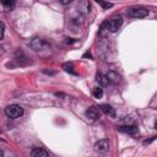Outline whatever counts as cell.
Here are the masks:
<instances>
[{
    "mask_svg": "<svg viewBox=\"0 0 157 157\" xmlns=\"http://www.w3.org/2000/svg\"><path fill=\"white\" fill-rule=\"evenodd\" d=\"M96 81L98 82V85H99L101 87H105V86H108V83H109L107 75H103L102 72H98V74L96 75Z\"/></svg>",
    "mask_w": 157,
    "mask_h": 157,
    "instance_id": "11",
    "label": "cell"
},
{
    "mask_svg": "<svg viewBox=\"0 0 157 157\" xmlns=\"http://www.w3.org/2000/svg\"><path fill=\"white\" fill-rule=\"evenodd\" d=\"M86 117L90 118V119H92V120L99 118V109H98L97 107H94V105L90 107V108L86 110Z\"/></svg>",
    "mask_w": 157,
    "mask_h": 157,
    "instance_id": "9",
    "label": "cell"
},
{
    "mask_svg": "<svg viewBox=\"0 0 157 157\" xmlns=\"http://www.w3.org/2000/svg\"><path fill=\"white\" fill-rule=\"evenodd\" d=\"M130 16L131 17H135V18H144L148 15V10L145 9V7H132L130 9L129 11Z\"/></svg>",
    "mask_w": 157,
    "mask_h": 157,
    "instance_id": "5",
    "label": "cell"
},
{
    "mask_svg": "<svg viewBox=\"0 0 157 157\" xmlns=\"http://www.w3.org/2000/svg\"><path fill=\"white\" fill-rule=\"evenodd\" d=\"M118 130L120 132H125L129 135H135L139 131L136 125H120V126H118Z\"/></svg>",
    "mask_w": 157,
    "mask_h": 157,
    "instance_id": "6",
    "label": "cell"
},
{
    "mask_svg": "<svg viewBox=\"0 0 157 157\" xmlns=\"http://www.w3.org/2000/svg\"><path fill=\"white\" fill-rule=\"evenodd\" d=\"M94 150L97 151V152H107L108 150H109V147H110V142H109V140L108 139H101V140H98L96 144H94Z\"/></svg>",
    "mask_w": 157,
    "mask_h": 157,
    "instance_id": "4",
    "label": "cell"
},
{
    "mask_svg": "<svg viewBox=\"0 0 157 157\" xmlns=\"http://www.w3.org/2000/svg\"><path fill=\"white\" fill-rule=\"evenodd\" d=\"M0 2L6 7V9H11L13 6V0H0Z\"/></svg>",
    "mask_w": 157,
    "mask_h": 157,
    "instance_id": "14",
    "label": "cell"
},
{
    "mask_svg": "<svg viewBox=\"0 0 157 157\" xmlns=\"http://www.w3.org/2000/svg\"><path fill=\"white\" fill-rule=\"evenodd\" d=\"M4 32H5V25H4V22L0 21V39L4 38Z\"/></svg>",
    "mask_w": 157,
    "mask_h": 157,
    "instance_id": "15",
    "label": "cell"
},
{
    "mask_svg": "<svg viewBox=\"0 0 157 157\" xmlns=\"http://www.w3.org/2000/svg\"><path fill=\"white\" fill-rule=\"evenodd\" d=\"M29 47H31V48H32V50H33V52H36V53H42L43 50H45V49H48V48H49L48 43H47L44 39L39 38V37L33 38V39L29 42Z\"/></svg>",
    "mask_w": 157,
    "mask_h": 157,
    "instance_id": "1",
    "label": "cell"
},
{
    "mask_svg": "<svg viewBox=\"0 0 157 157\" xmlns=\"http://www.w3.org/2000/svg\"><path fill=\"white\" fill-rule=\"evenodd\" d=\"M99 109H101L104 114H107V115H109V117H112V118H115V110H114V108H112L109 104H101V105H99Z\"/></svg>",
    "mask_w": 157,
    "mask_h": 157,
    "instance_id": "12",
    "label": "cell"
},
{
    "mask_svg": "<svg viewBox=\"0 0 157 157\" xmlns=\"http://www.w3.org/2000/svg\"><path fill=\"white\" fill-rule=\"evenodd\" d=\"M59 1H60L63 5H69V4H71L74 0H59Z\"/></svg>",
    "mask_w": 157,
    "mask_h": 157,
    "instance_id": "17",
    "label": "cell"
},
{
    "mask_svg": "<svg viewBox=\"0 0 157 157\" xmlns=\"http://www.w3.org/2000/svg\"><path fill=\"white\" fill-rule=\"evenodd\" d=\"M64 69H65L66 71H70V72L75 74V72L72 71V64H71V63H70V64H65V65H64Z\"/></svg>",
    "mask_w": 157,
    "mask_h": 157,
    "instance_id": "16",
    "label": "cell"
},
{
    "mask_svg": "<svg viewBox=\"0 0 157 157\" xmlns=\"http://www.w3.org/2000/svg\"><path fill=\"white\" fill-rule=\"evenodd\" d=\"M31 156L32 157H48L49 152L44 150L43 147H33L31 150Z\"/></svg>",
    "mask_w": 157,
    "mask_h": 157,
    "instance_id": "8",
    "label": "cell"
},
{
    "mask_svg": "<svg viewBox=\"0 0 157 157\" xmlns=\"http://www.w3.org/2000/svg\"><path fill=\"white\" fill-rule=\"evenodd\" d=\"M0 156H4V152H2L1 150H0Z\"/></svg>",
    "mask_w": 157,
    "mask_h": 157,
    "instance_id": "20",
    "label": "cell"
},
{
    "mask_svg": "<svg viewBox=\"0 0 157 157\" xmlns=\"http://www.w3.org/2000/svg\"><path fill=\"white\" fill-rule=\"evenodd\" d=\"M107 77H108V81L112 82V83H114V85H118L121 81L120 75H118V72H115V71H109L107 74Z\"/></svg>",
    "mask_w": 157,
    "mask_h": 157,
    "instance_id": "10",
    "label": "cell"
},
{
    "mask_svg": "<svg viewBox=\"0 0 157 157\" xmlns=\"http://www.w3.org/2000/svg\"><path fill=\"white\" fill-rule=\"evenodd\" d=\"M92 96L94 97V98H102L103 97V90H102V87L101 86H98V87H93L92 88Z\"/></svg>",
    "mask_w": 157,
    "mask_h": 157,
    "instance_id": "13",
    "label": "cell"
},
{
    "mask_svg": "<svg viewBox=\"0 0 157 157\" xmlns=\"http://www.w3.org/2000/svg\"><path fill=\"white\" fill-rule=\"evenodd\" d=\"M5 114L11 119H16L23 115V109L18 104H11L5 108Z\"/></svg>",
    "mask_w": 157,
    "mask_h": 157,
    "instance_id": "2",
    "label": "cell"
},
{
    "mask_svg": "<svg viewBox=\"0 0 157 157\" xmlns=\"http://www.w3.org/2000/svg\"><path fill=\"white\" fill-rule=\"evenodd\" d=\"M43 72H44V74H50V75H54V74H55L54 71H48V70H44Z\"/></svg>",
    "mask_w": 157,
    "mask_h": 157,
    "instance_id": "19",
    "label": "cell"
},
{
    "mask_svg": "<svg viewBox=\"0 0 157 157\" xmlns=\"http://www.w3.org/2000/svg\"><path fill=\"white\" fill-rule=\"evenodd\" d=\"M121 25H123V17L120 16V15H114V16H112L110 18H109V21L107 22V26H108V28H109V31L110 32H117L120 27H121Z\"/></svg>",
    "mask_w": 157,
    "mask_h": 157,
    "instance_id": "3",
    "label": "cell"
},
{
    "mask_svg": "<svg viewBox=\"0 0 157 157\" xmlns=\"http://www.w3.org/2000/svg\"><path fill=\"white\" fill-rule=\"evenodd\" d=\"M15 59H16V61H17L20 65H26V64L29 63V59L26 56V54H25L22 50H16V53H15Z\"/></svg>",
    "mask_w": 157,
    "mask_h": 157,
    "instance_id": "7",
    "label": "cell"
},
{
    "mask_svg": "<svg viewBox=\"0 0 157 157\" xmlns=\"http://www.w3.org/2000/svg\"><path fill=\"white\" fill-rule=\"evenodd\" d=\"M155 139H156V137H155V136H153V137H151V139H150V140H145V141H144V142H142V144H144V145H148V144H151V142H152V141H153V140H155Z\"/></svg>",
    "mask_w": 157,
    "mask_h": 157,
    "instance_id": "18",
    "label": "cell"
}]
</instances>
